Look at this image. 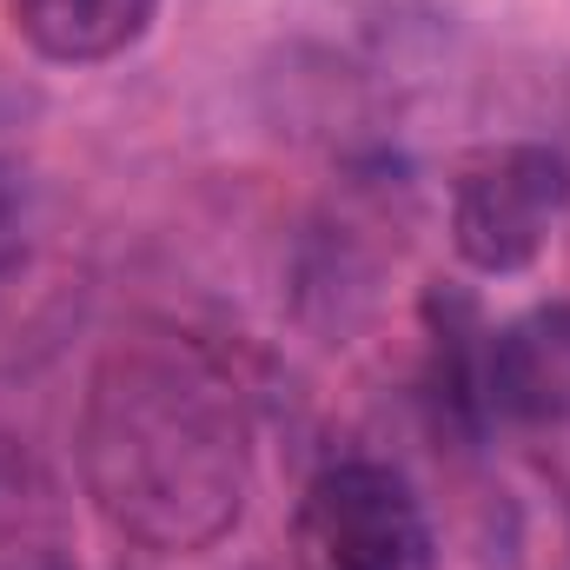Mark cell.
Segmentation results:
<instances>
[{
    "mask_svg": "<svg viewBox=\"0 0 570 570\" xmlns=\"http://www.w3.org/2000/svg\"><path fill=\"white\" fill-rule=\"evenodd\" d=\"M484 419L570 425V305H538L484 338Z\"/></svg>",
    "mask_w": 570,
    "mask_h": 570,
    "instance_id": "obj_4",
    "label": "cell"
},
{
    "mask_svg": "<svg viewBox=\"0 0 570 570\" xmlns=\"http://www.w3.org/2000/svg\"><path fill=\"white\" fill-rule=\"evenodd\" d=\"M80 464L100 511L153 551L219 544L253 491L239 385L179 332L114 338L87 385Z\"/></svg>",
    "mask_w": 570,
    "mask_h": 570,
    "instance_id": "obj_1",
    "label": "cell"
},
{
    "mask_svg": "<svg viewBox=\"0 0 570 570\" xmlns=\"http://www.w3.org/2000/svg\"><path fill=\"white\" fill-rule=\"evenodd\" d=\"M298 570H431V524L392 464H325L292 518Z\"/></svg>",
    "mask_w": 570,
    "mask_h": 570,
    "instance_id": "obj_2",
    "label": "cell"
},
{
    "mask_svg": "<svg viewBox=\"0 0 570 570\" xmlns=\"http://www.w3.org/2000/svg\"><path fill=\"white\" fill-rule=\"evenodd\" d=\"M0 570H80L53 471L13 438H0Z\"/></svg>",
    "mask_w": 570,
    "mask_h": 570,
    "instance_id": "obj_5",
    "label": "cell"
},
{
    "mask_svg": "<svg viewBox=\"0 0 570 570\" xmlns=\"http://www.w3.org/2000/svg\"><path fill=\"white\" fill-rule=\"evenodd\" d=\"M570 206V166L551 146H491L458 173L451 239L478 273H524Z\"/></svg>",
    "mask_w": 570,
    "mask_h": 570,
    "instance_id": "obj_3",
    "label": "cell"
},
{
    "mask_svg": "<svg viewBox=\"0 0 570 570\" xmlns=\"http://www.w3.org/2000/svg\"><path fill=\"white\" fill-rule=\"evenodd\" d=\"M159 0H7L13 33L60 67H100L153 27Z\"/></svg>",
    "mask_w": 570,
    "mask_h": 570,
    "instance_id": "obj_6",
    "label": "cell"
}]
</instances>
